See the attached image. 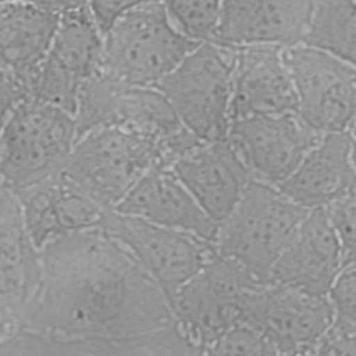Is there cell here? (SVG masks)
I'll return each mask as SVG.
<instances>
[{
    "label": "cell",
    "instance_id": "6da1fadb",
    "mask_svg": "<svg viewBox=\"0 0 356 356\" xmlns=\"http://www.w3.org/2000/svg\"><path fill=\"white\" fill-rule=\"evenodd\" d=\"M42 275L18 327L60 339L129 338L175 324L161 288L100 228L40 252Z\"/></svg>",
    "mask_w": 356,
    "mask_h": 356
},
{
    "label": "cell",
    "instance_id": "7a4b0ae2",
    "mask_svg": "<svg viewBox=\"0 0 356 356\" xmlns=\"http://www.w3.org/2000/svg\"><path fill=\"white\" fill-rule=\"evenodd\" d=\"M74 120L76 139L96 128H117L154 143L164 168L203 143L181 124L157 89L118 83L100 70L83 83Z\"/></svg>",
    "mask_w": 356,
    "mask_h": 356
},
{
    "label": "cell",
    "instance_id": "3957f363",
    "mask_svg": "<svg viewBox=\"0 0 356 356\" xmlns=\"http://www.w3.org/2000/svg\"><path fill=\"white\" fill-rule=\"evenodd\" d=\"M196 46L172 25L164 3L135 1L104 36L99 70L118 83L153 88Z\"/></svg>",
    "mask_w": 356,
    "mask_h": 356
},
{
    "label": "cell",
    "instance_id": "277c9868",
    "mask_svg": "<svg viewBox=\"0 0 356 356\" xmlns=\"http://www.w3.org/2000/svg\"><path fill=\"white\" fill-rule=\"evenodd\" d=\"M309 210L277 188L252 181L232 211L217 225L214 252L234 260L257 282L270 273Z\"/></svg>",
    "mask_w": 356,
    "mask_h": 356
},
{
    "label": "cell",
    "instance_id": "5b68a950",
    "mask_svg": "<svg viewBox=\"0 0 356 356\" xmlns=\"http://www.w3.org/2000/svg\"><path fill=\"white\" fill-rule=\"evenodd\" d=\"M75 142L72 114L25 97L0 132V186L18 193L61 172Z\"/></svg>",
    "mask_w": 356,
    "mask_h": 356
},
{
    "label": "cell",
    "instance_id": "8992f818",
    "mask_svg": "<svg viewBox=\"0 0 356 356\" xmlns=\"http://www.w3.org/2000/svg\"><path fill=\"white\" fill-rule=\"evenodd\" d=\"M234 49L197 44L157 89L181 124L199 140H224L229 128Z\"/></svg>",
    "mask_w": 356,
    "mask_h": 356
},
{
    "label": "cell",
    "instance_id": "52a82bcc",
    "mask_svg": "<svg viewBox=\"0 0 356 356\" xmlns=\"http://www.w3.org/2000/svg\"><path fill=\"white\" fill-rule=\"evenodd\" d=\"M153 168H164L154 143L117 128H96L76 139L63 172L111 211Z\"/></svg>",
    "mask_w": 356,
    "mask_h": 356
},
{
    "label": "cell",
    "instance_id": "ba28073f",
    "mask_svg": "<svg viewBox=\"0 0 356 356\" xmlns=\"http://www.w3.org/2000/svg\"><path fill=\"white\" fill-rule=\"evenodd\" d=\"M260 284L243 267L216 252L168 299L175 325L196 348L242 324L243 305Z\"/></svg>",
    "mask_w": 356,
    "mask_h": 356
},
{
    "label": "cell",
    "instance_id": "9c48e42d",
    "mask_svg": "<svg viewBox=\"0 0 356 356\" xmlns=\"http://www.w3.org/2000/svg\"><path fill=\"white\" fill-rule=\"evenodd\" d=\"M325 295L291 285L264 284L245 300L242 324L261 334L280 355H314L331 328Z\"/></svg>",
    "mask_w": 356,
    "mask_h": 356
},
{
    "label": "cell",
    "instance_id": "30bf717a",
    "mask_svg": "<svg viewBox=\"0 0 356 356\" xmlns=\"http://www.w3.org/2000/svg\"><path fill=\"white\" fill-rule=\"evenodd\" d=\"M285 60L293 83L296 115L320 135L353 131L355 65L302 44L285 49Z\"/></svg>",
    "mask_w": 356,
    "mask_h": 356
},
{
    "label": "cell",
    "instance_id": "8fae6325",
    "mask_svg": "<svg viewBox=\"0 0 356 356\" xmlns=\"http://www.w3.org/2000/svg\"><path fill=\"white\" fill-rule=\"evenodd\" d=\"M103 38L88 3L63 1L56 33L40 65L33 97L74 115L83 83L99 71Z\"/></svg>",
    "mask_w": 356,
    "mask_h": 356
},
{
    "label": "cell",
    "instance_id": "7c38bea8",
    "mask_svg": "<svg viewBox=\"0 0 356 356\" xmlns=\"http://www.w3.org/2000/svg\"><path fill=\"white\" fill-rule=\"evenodd\" d=\"M118 242L161 288L167 300L203 267L213 254L211 243L191 234L106 211L100 225Z\"/></svg>",
    "mask_w": 356,
    "mask_h": 356
},
{
    "label": "cell",
    "instance_id": "4fadbf2b",
    "mask_svg": "<svg viewBox=\"0 0 356 356\" xmlns=\"http://www.w3.org/2000/svg\"><path fill=\"white\" fill-rule=\"evenodd\" d=\"M320 136L296 113H286L232 121L225 139L253 181L277 188L295 171Z\"/></svg>",
    "mask_w": 356,
    "mask_h": 356
},
{
    "label": "cell",
    "instance_id": "5bb4252c",
    "mask_svg": "<svg viewBox=\"0 0 356 356\" xmlns=\"http://www.w3.org/2000/svg\"><path fill=\"white\" fill-rule=\"evenodd\" d=\"M296 113V97L285 49H234L229 124L236 120Z\"/></svg>",
    "mask_w": 356,
    "mask_h": 356
},
{
    "label": "cell",
    "instance_id": "9a60e30c",
    "mask_svg": "<svg viewBox=\"0 0 356 356\" xmlns=\"http://www.w3.org/2000/svg\"><path fill=\"white\" fill-rule=\"evenodd\" d=\"M14 195L39 252L63 236L99 228L106 213L63 171Z\"/></svg>",
    "mask_w": 356,
    "mask_h": 356
},
{
    "label": "cell",
    "instance_id": "2e32d148",
    "mask_svg": "<svg viewBox=\"0 0 356 356\" xmlns=\"http://www.w3.org/2000/svg\"><path fill=\"white\" fill-rule=\"evenodd\" d=\"M168 170L217 225L232 211L253 181L227 139L197 145Z\"/></svg>",
    "mask_w": 356,
    "mask_h": 356
},
{
    "label": "cell",
    "instance_id": "e0dca14e",
    "mask_svg": "<svg viewBox=\"0 0 356 356\" xmlns=\"http://www.w3.org/2000/svg\"><path fill=\"white\" fill-rule=\"evenodd\" d=\"M63 1H0V72L33 89L56 33Z\"/></svg>",
    "mask_w": 356,
    "mask_h": 356
},
{
    "label": "cell",
    "instance_id": "ac0fdd59",
    "mask_svg": "<svg viewBox=\"0 0 356 356\" xmlns=\"http://www.w3.org/2000/svg\"><path fill=\"white\" fill-rule=\"evenodd\" d=\"M312 1H222L213 43L227 49L300 43Z\"/></svg>",
    "mask_w": 356,
    "mask_h": 356
},
{
    "label": "cell",
    "instance_id": "d6986e66",
    "mask_svg": "<svg viewBox=\"0 0 356 356\" xmlns=\"http://www.w3.org/2000/svg\"><path fill=\"white\" fill-rule=\"evenodd\" d=\"M343 266L342 249L324 207L313 209L275 261L267 284L299 286L325 295Z\"/></svg>",
    "mask_w": 356,
    "mask_h": 356
},
{
    "label": "cell",
    "instance_id": "ffe728a7",
    "mask_svg": "<svg viewBox=\"0 0 356 356\" xmlns=\"http://www.w3.org/2000/svg\"><path fill=\"white\" fill-rule=\"evenodd\" d=\"M353 154V131L324 134L277 189L306 210L325 207L356 189Z\"/></svg>",
    "mask_w": 356,
    "mask_h": 356
},
{
    "label": "cell",
    "instance_id": "44dd1931",
    "mask_svg": "<svg viewBox=\"0 0 356 356\" xmlns=\"http://www.w3.org/2000/svg\"><path fill=\"white\" fill-rule=\"evenodd\" d=\"M114 211L191 234L213 245L217 224L197 206L168 168L146 172Z\"/></svg>",
    "mask_w": 356,
    "mask_h": 356
},
{
    "label": "cell",
    "instance_id": "7402d4cb",
    "mask_svg": "<svg viewBox=\"0 0 356 356\" xmlns=\"http://www.w3.org/2000/svg\"><path fill=\"white\" fill-rule=\"evenodd\" d=\"M42 275L40 252L24 224L17 196L0 186V305L18 320Z\"/></svg>",
    "mask_w": 356,
    "mask_h": 356
},
{
    "label": "cell",
    "instance_id": "603a6c76",
    "mask_svg": "<svg viewBox=\"0 0 356 356\" xmlns=\"http://www.w3.org/2000/svg\"><path fill=\"white\" fill-rule=\"evenodd\" d=\"M299 44L355 65V1H312L310 14Z\"/></svg>",
    "mask_w": 356,
    "mask_h": 356
},
{
    "label": "cell",
    "instance_id": "cb8c5ba5",
    "mask_svg": "<svg viewBox=\"0 0 356 356\" xmlns=\"http://www.w3.org/2000/svg\"><path fill=\"white\" fill-rule=\"evenodd\" d=\"M164 7L172 25L188 40L213 43L220 22V1H165Z\"/></svg>",
    "mask_w": 356,
    "mask_h": 356
},
{
    "label": "cell",
    "instance_id": "d4e9b609",
    "mask_svg": "<svg viewBox=\"0 0 356 356\" xmlns=\"http://www.w3.org/2000/svg\"><path fill=\"white\" fill-rule=\"evenodd\" d=\"M200 352L203 356H280L261 334L246 325L228 330Z\"/></svg>",
    "mask_w": 356,
    "mask_h": 356
},
{
    "label": "cell",
    "instance_id": "484cf974",
    "mask_svg": "<svg viewBox=\"0 0 356 356\" xmlns=\"http://www.w3.org/2000/svg\"><path fill=\"white\" fill-rule=\"evenodd\" d=\"M332 313V328L356 332V274L355 263L343 266L325 293Z\"/></svg>",
    "mask_w": 356,
    "mask_h": 356
},
{
    "label": "cell",
    "instance_id": "4316f807",
    "mask_svg": "<svg viewBox=\"0 0 356 356\" xmlns=\"http://www.w3.org/2000/svg\"><path fill=\"white\" fill-rule=\"evenodd\" d=\"M355 191H350L324 207L331 228L341 245L343 263H355Z\"/></svg>",
    "mask_w": 356,
    "mask_h": 356
},
{
    "label": "cell",
    "instance_id": "83f0119b",
    "mask_svg": "<svg viewBox=\"0 0 356 356\" xmlns=\"http://www.w3.org/2000/svg\"><path fill=\"white\" fill-rule=\"evenodd\" d=\"M88 4L93 22L104 39V36L113 29L122 14L134 4V1H90Z\"/></svg>",
    "mask_w": 356,
    "mask_h": 356
},
{
    "label": "cell",
    "instance_id": "f1b7e54d",
    "mask_svg": "<svg viewBox=\"0 0 356 356\" xmlns=\"http://www.w3.org/2000/svg\"><path fill=\"white\" fill-rule=\"evenodd\" d=\"M25 97H32L28 89L11 76L0 72V132L14 107Z\"/></svg>",
    "mask_w": 356,
    "mask_h": 356
},
{
    "label": "cell",
    "instance_id": "f546056e",
    "mask_svg": "<svg viewBox=\"0 0 356 356\" xmlns=\"http://www.w3.org/2000/svg\"><path fill=\"white\" fill-rule=\"evenodd\" d=\"M17 328V320L0 305V341L8 337Z\"/></svg>",
    "mask_w": 356,
    "mask_h": 356
}]
</instances>
